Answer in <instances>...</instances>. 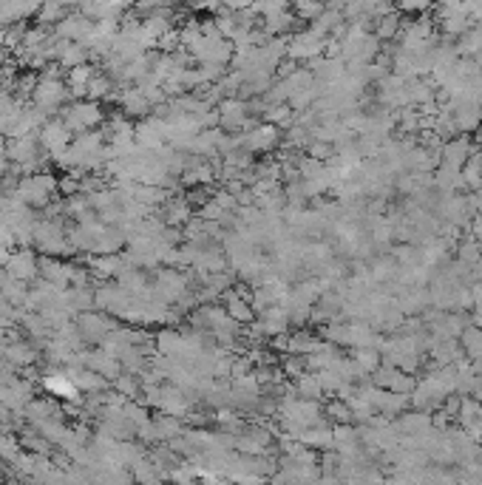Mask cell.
Here are the masks:
<instances>
[{"label":"cell","instance_id":"cell-2","mask_svg":"<svg viewBox=\"0 0 482 485\" xmlns=\"http://www.w3.org/2000/svg\"><path fill=\"white\" fill-rule=\"evenodd\" d=\"M275 142H279V131H275L272 125H267V128H255L247 140H244V145L250 148V151H267V148H272Z\"/></svg>","mask_w":482,"mask_h":485},{"label":"cell","instance_id":"cell-3","mask_svg":"<svg viewBox=\"0 0 482 485\" xmlns=\"http://www.w3.org/2000/svg\"><path fill=\"white\" fill-rule=\"evenodd\" d=\"M394 34H400V23H397V18H394V15H389V18L377 20V32H375V37H377V40H391Z\"/></svg>","mask_w":482,"mask_h":485},{"label":"cell","instance_id":"cell-1","mask_svg":"<svg viewBox=\"0 0 482 485\" xmlns=\"http://www.w3.org/2000/svg\"><path fill=\"white\" fill-rule=\"evenodd\" d=\"M323 37L318 34V32H304L301 37H295L293 40V46H290V54L293 57H312V54H318V51H323Z\"/></svg>","mask_w":482,"mask_h":485}]
</instances>
